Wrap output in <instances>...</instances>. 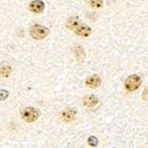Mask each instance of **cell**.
<instances>
[{
  "instance_id": "obj_8",
  "label": "cell",
  "mask_w": 148,
  "mask_h": 148,
  "mask_svg": "<svg viewBox=\"0 0 148 148\" xmlns=\"http://www.w3.org/2000/svg\"><path fill=\"white\" fill-rule=\"evenodd\" d=\"M76 110L75 109H66L65 111H63L61 113V118L63 119L64 121H72L76 118Z\"/></svg>"
},
{
  "instance_id": "obj_9",
  "label": "cell",
  "mask_w": 148,
  "mask_h": 148,
  "mask_svg": "<svg viewBox=\"0 0 148 148\" xmlns=\"http://www.w3.org/2000/svg\"><path fill=\"white\" fill-rule=\"evenodd\" d=\"M74 55L76 57V59L79 62H82L85 58V52L82 47H75L74 48Z\"/></svg>"
},
{
  "instance_id": "obj_2",
  "label": "cell",
  "mask_w": 148,
  "mask_h": 148,
  "mask_svg": "<svg viewBox=\"0 0 148 148\" xmlns=\"http://www.w3.org/2000/svg\"><path fill=\"white\" fill-rule=\"evenodd\" d=\"M141 83H142V81L138 75H132V76L126 78L125 82H124V87L128 91H135L136 89L140 87Z\"/></svg>"
},
{
  "instance_id": "obj_7",
  "label": "cell",
  "mask_w": 148,
  "mask_h": 148,
  "mask_svg": "<svg viewBox=\"0 0 148 148\" xmlns=\"http://www.w3.org/2000/svg\"><path fill=\"white\" fill-rule=\"evenodd\" d=\"M83 103H84V106L87 107V108H93L99 103V99L95 95H93V94H90V95L85 96Z\"/></svg>"
},
{
  "instance_id": "obj_11",
  "label": "cell",
  "mask_w": 148,
  "mask_h": 148,
  "mask_svg": "<svg viewBox=\"0 0 148 148\" xmlns=\"http://www.w3.org/2000/svg\"><path fill=\"white\" fill-rule=\"evenodd\" d=\"M10 73H12V69H10V66L8 64H3L2 66L0 67V75L3 78L8 77L10 75Z\"/></svg>"
},
{
  "instance_id": "obj_12",
  "label": "cell",
  "mask_w": 148,
  "mask_h": 148,
  "mask_svg": "<svg viewBox=\"0 0 148 148\" xmlns=\"http://www.w3.org/2000/svg\"><path fill=\"white\" fill-rule=\"evenodd\" d=\"M88 2L92 8H99L103 6V4H104V0H88Z\"/></svg>"
},
{
  "instance_id": "obj_1",
  "label": "cell",
  "mask_w": 148,
  "mask_h": 148,
  "mask_svg": "<svg viewBox=\"0 0 148 148\" xmlns=\"http://www.w3.org/2000/svg\"><path fill=\"white\" fill-rule=\"evenodd\" d=\"M40 116V111L33 107H26L21 111V117L26 122H33Z\"/></svg>"
},
{
  "instance_id": "obj_6",
  "label": "cell",
  "mask_w": 148,
  "mask_h": 148,
  "mask_svg": "<svg viewBox=\"0 0 148 148\" xmlns=\"http://www.w3.org/2000/svg\"><path fill=\"white\" fill-rule=\"evenodd\" d=\"M101 83V80L99 76L96 75H93V76H90L89 78H87L86 80V85L90 88H96L99 87Z\"/></svg>"
},
{
  "instance_id": "obj_4",
  "label": "cell",
  "mask_w": 148,
  "mask_h": 148,
  "mask_svg": "<svg viewBox=\"0 0 148 148\" xmlns=\"http://www.w3.org/2000/svg\"><path fill=\"white\" fill-rule=\"evenodd\" d=\"M45 8V4L42 1L40 0H34V1H32L31 3L29 4V10L30 12H35V14H40L44 10Z\"/></svg>"
},
{
  "instance_id": "obj_15",
  "label": "cell",
  "mask_w": 148,
  "mask_h": 148,
  "mask_svg": "<svg viewBox=\"0 0 148 148\" xmlns=\"http://www.w3.org/2000/svg\"><path fill=\"white\" fill-rule=\"evenodd\" d=\"M147 97H148V87L144 90V92H143V99H147Z\"/></svg>"
},
{
  "instance_id": "obj_14",
  "label": "cell",
  "mask_w": 148,
  "mask_h": 148,
  "mask_svg": "<svg viewBox=\"0 0 148 148\" xmlns=\"http://www.w3.org/2000/svg\"><path fill=\"white\" fill-rule=\"evenodd\" d=\"M8 92L6 90H0V101H4V99H8Z\"/></svg>"
},
{
  "instance_id": "obj_10",
  "label": "cell",
  "mask_w": 148,
  "mask_h": 148,
  "mask_svg": "<svg viewBox=\"0 0 148 148\" xmlns=\"http://www.w3.org/2000/svg\"><path fill=\"white\" fill-rule=\"evenodd\" d=\"M80 25V19L78 17H72L67 20L66 26L69 29L76 30V28Z\"/></svg>"
},
{
  "instance_id": "obj_13",
  "label": "cell",
  "mask_w": 148,
  "mask_h": 148,
  "mask_svg": "<svg viewBox=\"0 0 148 148\" xmlns=\"http://www.w3.org/2000/svg\"><path fill=\"white\" fill-rule=\"evenodd\" d=\"M88 144L90 146H92V147H94V146L97 145V139L95 138V137L91 136L88 138Z\"/></svg>"
},
{
  "instance_id": "obj_5",
  "label": "cell",
  "mask_w": 148,
  "mask_h": 148,
  "mask_svg": "<svg viewBox=\"0 0 148 148\" xmlns=\"http://www.w3.org/2000/svg\"><path fill=\"white\" fill-rule=\"evenodd\" d=\"M75 32H76L77 35H80V36H83V37H87L90 33H91V29H90V27H88L87 25L80 24L79 26L76 28Z\"/></svg>"
},
{
  "instance_id": "obj_3",
  "label": "cell",
  "mask_w": 148,
  "mask_h": 148,
  "mask_svg": "<svg viewBox=\"0 0 148 148\" xmlns=\"http://www.w3.org/2000/svg\"><path fill=\"white\" fill-rule=\"evenodd\" d=\"M30 34L34 40H42L49 34V29L42 25H33L30 30Z\"/></svg>"
}]
</instances>
